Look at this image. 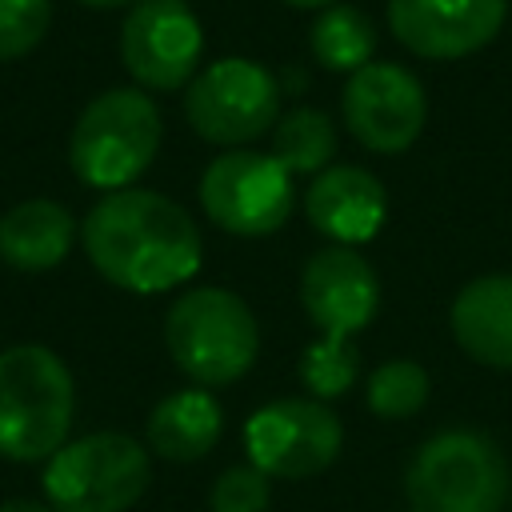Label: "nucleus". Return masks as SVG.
<instances>
[{
  "label": "nucleus",
  "instance_id": "nucleus-12",
  "mask_svg": "<svg viewBox=\"0 0 512 512\" xmlns=\"http://www.w3.org/2000/svg\"><path fill=\"white\" fill-rule=\"evenodd\" d=\"M508 16V0H388L392 36L420 60H464L488 48Z\"/></svg>",
  "mask_w": 512,
  "mask_h": 512
},
{
  "label": "nucleus",
  "instance_id": "nucleus-25",
  "mask_svg": "<svg viewBox=\"0 0 512 512\" xmlns=\"http://www.w3.org/2000/svg\"><path fill=\"white\" fill-rule=\"evenodd\" d=\"M280 4H288V8H308V12H320V8H328V4H336V0H280Z\"/></svg>",
  "mask_w": 512,
  "mask_h": 512
},
{
  "label": "nucleus",
  "instance_id": "nucleus-18",
  "mask_svg": "<svg viewBox=\"0 0 512 512\" xmlns=\"http://www.w3.org/2000/svg\"><path fill=\"white\" fill-rule=\"evenodd\" d=\"M308 48L312 56L328 68V72H356L364 64H372L376 52V24L368 20L364 8L352 4H328L316 12L312 28H308Z\"/></svg>",
  "mask_w": 512,
  "mask_h": 512
},
{
  "label": "nucleus",
  "instance_id": "nucleus-24",
  "mask_svg": "<svg viewBox=\"0 0 512 512\" xmlns=\"http://www.w3.org/2000/svg\"><path fill=\"white\" fill-rule=\"evenodd\" d=\"M0 512H52L48 504H36V500H4Z\"/></svg>",
  "mask_w": 512,
  "mask_h": 512
},
{
  "label": "nucleus",
  "instance_id": "nucleus-9",
  "mask_svg": "<svg viewBox=\"0 0 512 512\" xmlns=\"http://www.w3.org/2000/svg\"><path fill=\"white\" fill-rule=\"evenodd\" d=\"M344 444L340 416L324 400L284 396L244 420V452L268 480H308L324 472Z\"/></svg>",
  "mask_w": 512,
  "mask_h": 512
},
{
  "label": "nucleus",
  "instance_id": "nucleus-10",
  "mask_svg": "<svg viewBox=\"0 0 512 512\" xmlns=\"http://www.w3.org/2000/svg\"><path fill=\"white\" fill-rule=\"evenodd\" d=\"M204 28L188 0H136L120 24V60L144 92H176L200 72Z\"/></svg>",
  "mask_w": 512,
  "mask_h": 512
},
{
  "label": "nucleus",
  "instance_id": "nucleus-19",
  "mask_svg": "<svg viewBox=\"0 0 512 512\" xmlns=\"http://www.w3.org/2000/svg\"><path fill=\"white\" fill-rule=\"evenodd\" d=\"M272 156L292 176H316L336 156V124L320 108L280 112V120L272 128Z\"/></svg>",
  "mask_w": 512,
  "mask_h": 512
},
{
  "label": "nucleus",
  "instance_id": "nucleus-6",
  "mask_svg": "<svg viewBox=\"0 0 512 512\" xmlns=\"http://www.w3.org/2000/svg\"><path fill=\"white\" fill-rule=\"evenodd\" d=\"M152 480L148 448L124 432H92L48 456L44 496L52 512H128Z\"/></svg>",
  "mask_w": 512,
  "mask_h": 512
},
{
  "label": "nucleus",
  "instance_id": "nucleus-15",
  "mask_svg": "<svg viewBox=\"0 0 512 512\" xmlns=\"http://www.w3.org/2000/svg\"><path fill=\"white\" fill-rule=\"evenodd\" d=\"M456 344L488 368H512V276L492 272L468 280L452 300Z\"/></svg>",
  "mask_w": 512,
  "mask_h": 512
},
{
  "label": "nucleus",
  "instance_id": "nucleus-22",
  "mask_svg": "<svg viewBox=\"0 0 512 512\" xmlns=\"http://www.w3.org/2000/svg\"><path fill=\"white\" fill-rule=\"evenodd\" d=\"M52 28V0H0V64L20 60Z\"/></svg>",
  "mask_w": 512,
  "mask_h": 512
},
{
  "label": "nucleus",
  "instance_id": "nucleus-5",
  "mask_svg": "<svg viewBox=\"0 0 512 512\" xmlns=\"http://www.w3.org/2000/svg\"><path fill=\"white\" fill-rule=\"evenodd\" d=\"M512 492L500 444L472 428H448L420 444L404 472L412 512H504Z\"/></svg>",
  "mask_w": 512,
  "mask_h": 512
},
{
  "label": "nucleus",
  "instance_id": "nucleus-16",
  "mask_svg": "<svg viewBox=\"0 0 512 512\" xmlns=\"http://www.w3.org/2000/svg\"><path fill=\"white\" fill-rule=\"evenodd\" d=\"M76 244V216L56 200H20L0 216V260L16 272H48Z\"/></svg>",
  "mask_w": 512,
  "mask_h": 512
},
{
  "label": "nucleus",
  "instance_id": "nucleus-3",
  "mask_svg": "<svg viewBox=\"0 0 512 512\" xmlns=\"http://www.w3.org/2000/svg\"><path fill=\"white\" fill-rule=\"evenodd\" d=\"M164 120L144 88H108L84 104L68 136V164L80 184L100 192L132 188L156 160Z\"/></svg>",
  "mask_w": 512,
  "mask_h": 512
},
{
  "label": "nucleus",
  "instance_id": "nucleus-4",
  "mask_svg": "<svg viewBox=\"0 0 512 512\" xmlns=\"http://www.w3.org/2000/svg\"><path fill=\"white\" fill-rule=\"evenodd\" d=\"M164 344L172 364L204 384L220 388L240 380L260 352V328L252 308L228 288H188L164 316Z\"/></svg>",
  "mask_w": 512,
  "mask_h": 512
},
{
  "label": "nucleus",
  "instance_id": "nucleus-26",
  "mask_svg": "<svg viewBox=\"0 0 512 512\" xmlns=\"http://www.w3.org/2000/svg\"><path fill=\"white\" fill-rule=\"evenodd\" d=\"M80 4H88V8H132L136 0H80Z\"/></svg>",
  "mask_w": 512,
  "mask_h": 512
},
{
  "label": "nucleus",
  "instance_id": "nucleus-8",
  "mask_svg": "<svg viewBox=\"0 0 512 512\" xmlns=\"http://www.w3.org/2000/svg\"><path fill=\"white\" fill-rule=\"evenodd\" d=\"M296 204L292 172L256 148H224L200 176L204 216L232 236H272Z\"/></svg>",
  "mask_w": 512,
  "mask_h": 512
},
{
  "label": "nucleus",
  "instance_id": "nucleus-11",
  "mask_svg": "<svg viewBox=\"0 0 512 512\" xmlns=\"http://www.w3.org/2000/svg\"><path fill=\"white\" fill-rule=\"evenodd\" d=\"M340 112L356 144L380 156H396L420 140L428 120V96L404 64L372 60L344 80Z\"/></svg>",
  "mask_w": 512,
  "mask_h": 512
},
{
  "label": "nucleus",
  "instance_id": "nucleus-21",
  "mask_svg": "<svg viewBox=\"0 0 512 512\" xmlns=\"http://www.w3.org/2000/svg\"><path fill=\"white\" fill-rule=\"evenodd\" d=\"M300 380L312 392V400H336L356 384L360 372V356L352 348V340H332V336H316L304 352H300Z\"/></svg>",
  "mask_w": 512,
  "mask_h": 512
},
{
  "label": "nucleus",
  "instance_id": "nucleus-1",
  "mask_svg": "<svg viewBox=\"0 0 512 512\" xmlns=\"http://www.w3.org/2000/svg\"><path fill=\"white\" fill-rule=\"evenodd\" d=\"M80 240L92 268L136 296L168 292L200 268V232L192 216L148 188L104 192L84 216Z\"/></svg>",
  "mask_w": 512,
  "mask_h": 512
},
{
  "label": "nucleus",
  "instance_id": "nucleus-13",
  "mask_svg": "<svg viewBox=\"0 0 512 512\" xmlns=\"http://www.w3.org/2000/svg\"><path fill=\"white\" fill-rule=\"evenodd\" d=\"M300 304L320 336L352 340L376 320L380 280L356 248L332 244L308 256L300 272Z\"/></svg>",
  "mask_w": 512,
  "mask_h": 512
},
{
  "label": "nucleus",
  "instance_id": "nucleus-2",
  "mask_svg": "<svg viewBox=\"0 0 512 512\" xmlns=\"http://www.w3.org/2000/svg\"><path fill=\"white\" fill-rule=\"evenodd\" d=\"M76 384L68 364L44 344L0 352V456L16 464L48 460L68 444Z\"/></svg>",
  "mask_w": 512,
  "mask_h": 512
},
{
  "label": "nucleus",
  "instance_id": "nucleus-7",
  "mask_svg": "<svg viewBox=\"0 0 512 512\" xmlns=\"http://www.w3.org/2000/svg\"><path fill=\"white\" fill-rule=\"evenodd\" d=\"M184 116L200 140L220 148H244L276 128L280 84L264 64L248 56H224L188 80Z\"/></svg>",
  "mask_w": 512,
  "mask_h": 512
},
{
  "label": "nucleus",
  "instance_id": "nucleus-23",
  "mask_svg": "<svg viewBox=\"0 0 512 512\" xmlns=\"http://www.w3.org/2000/svg\"><path fill=\"white\" fill-rule=\"evenodd\" d=\"M268 504H272V484L256 464L224 468L208 492L212 512H268Z\"/></svg>",
  "mask_w": 512,
  "mask_h": 512
},
{
  "label": "nucleus",
  "instance_id": "nucleus-14",
  "mask_svg": "<svg viewBox=\"0 0 512 512\" xmlns=\"http://www.w3.org/2000/svg\"><path fill=\"white\" fill-rule=\"evenodd\" d=\"M304 212L320 236L344 248H356L380 232L388 216V196H384V184L368 168L328 164L324 172L312 176L304 192Z\"/></svg>",
  "mask_w": 512,
  "mask_h": 512
},
{
  "label": "nucleus",
  "instance_id": "nucleus-20",
  "mask_svg": "<svg viewBox=\"0 0 512 512\" xmlns=\"http://www.w3.org/2000/svg\"><path fill=\"white\" fill-rule=\"evenodd\" d=\"M428 372L416 360H388L368 376V408L380 420H404L428 404Z\"/></svg>",
  "mask_w": 512,
  "mask_h": 512
},
{
  "label": "nucleus",
  "instance_id": "nucleus-17",
  "mask_svg": "<svg viewBox=\"0 0 512 512\" xmlns=\"http://www.w3.org/2000/svg\"><path fill=\"white\" fill-rule=\"evenodd\" d=\"M220 432H224V412L208 388H180L164 396L148 416V448L176 464H192L208 456Z\"/></svg>",
  "mask_w": 512,
  "mask_h": 512
}]
</instances>
